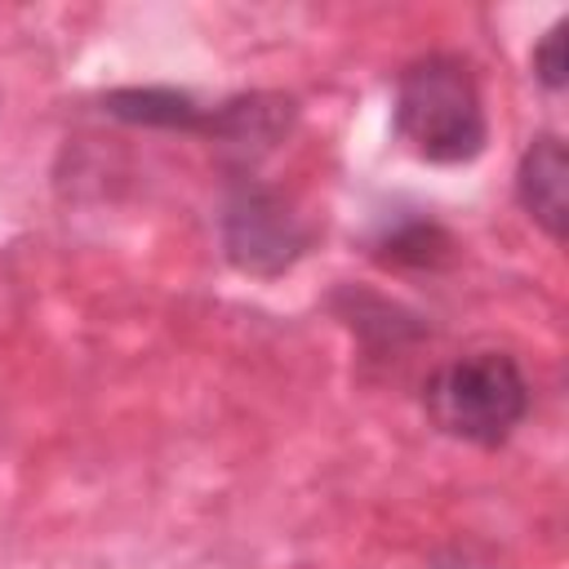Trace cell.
Returning a JSON list of instances; mask_svg holds the SVG:
<instances>
[{
	"label": "cell",
	"instance_id": "obj_4",
	"mask_svg": "<svg viewBox=\"0 0 569 569\" xmlns=\"http://www.w3.org/2000/svg\"><path fill=\"white\" fill-rule=\"evenodd\" d=\"M565 191H569L565 142H560L556 133H542V138H533L529 151L520 156V169H516V196H520L525 213H529L551 240H565V222H569Z\"/></svg>",
	"mask_w": 569,
	"mask_h": 569
},
{
	"label": "cell",
	"instance_id": "obj_5",
	"mask_svg": "<svg viewBox=\"0 0 569 569\" xmlns=\"http://www.w3.org/2000/svg\"><path fill=\"white\" fill-rule=\"evenodd\" d=\"M107 111L133 124H164V129H196L209 133V111H200L187 93L173 89H120L107 98Z\"/></svg>",
	"mask_w": 569,
	"mask_h": 569
},
{
	"label": "cell",
	"instance_id": "obj_6",
	"mask_svg": "<svg viewBox=\"0 0 569 569\" xmlns=\"http://www.w3.org/2000/svg\"><path fill=\"white\" fill-rule=\"evenodd\" d=\"M533 71H538V80H542L547 89H560V84H565V22H556V27L538 40V49H533Z\"/></svg>",
	"mask_w": 569,
	"mask_h": 569
},
{
	"label": "cell",
	"instance_id": "obj_7",
	"mask_svg": "<svg viewBox=\"0 0 569 569\" xmlns=\"http://www.w3.org/2000/svg\"><path fill=\"white\" fill-rule=\"evenodd\" d=\"M427 569H489V565H480V560H471V556H440V560H431Z\"/></svg>",
	"mask_w": 569,
	"mask_h": 569
},
{
	"label": "cell",
	"instance_id": "obj_1",
	"mask_svg": "<svg viewBox=\"0 0 569 569\" xmlns=\"http://www.w3.org/2000/svg\"><path fill=\"white\" fill-rule=\"evenodd\" d=\"M396 133L431 164H462L485 147V102L476 76L453 53H427L400 71Z\"/></svg>",
	"mask_w": 569,
	"mask_h": 569
},
{
	"label": "cell",
	"instance_id": "obj_2",
	"mask_svg": "<svg viewBox=\"0 0 569 569\" xmlns=\"http://www.w3.org/2000/svg\"><path fill=\"white\" fill-rule=\"evenodd\" d=\"M431 422L467 445H502L529 413V382L502 351H471L427 382Z\"/></svg>",
	"mask_w": 569,
	"mask_h": 569
},
{
	"label": "cell",
	"instance_id": "obj_3",
	"mask_svg": "<svg viewBox=\"0 0 569 569\" xmlns=\"http://www.w3.org/2000/svg\"><path fill=\"white\" fill-rule=\"evenodd\" d=\"M222 236H227L231 262L244 271H258V276L289 267L307 249V227L284 209V200L276 191L249 187V182L227 200Z\"/></svg>",
	"mask_w": 569,
	"mask_h": 569
}]
</instances>
